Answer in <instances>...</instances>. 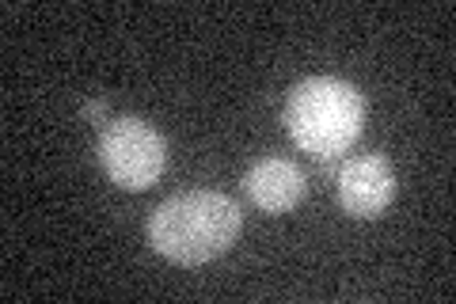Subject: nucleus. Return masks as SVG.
Returning a JSON list of instances; mask_svg holds the SVG:
<instances>
[{
	"label": "nucleus",
	"mask_w": 456,
	"mask_h": 304,
	"mask_svg": "<svg viewBox=\"0 0 456 304\" xmlns=\"http://www.w3.org/2000/svg\"><path fill=\"white\" fill-rule=\"evenodd\" d=\"M244 228V213L221 191H187L160 201L149 217V243L179 267L221 259Z\"/></svg>",
	"instance_id": "f257e3e1"
},
{
	"label": "nucleus",
	"mask_w": 456,
	"mask_h": 304,
	"mask_svg": "<svg viewBox=\"0 0 456 304\" xmlns=\"http://www.w3.org/2000/svg\"><path fill=\"white\" fill-rule=\"evenodd\" d=\"M285 129L316 160H338L365 129V99L338 77H308L285 99Z\"/></svg>",
	"instance_id": "f03ea898"
},
{
	"label": "nucleus",
	"mask_w": 456,
	"mask_h": 304,
	"mask_svg": "<svg viewBox=\"0 0 456 304\" xmlns=\"http://www.w3.org/2000/svg\"><path fill=\"white\" fill-rule=\"evenodd\" d=\"M99 164L122 191H149L167 168V141L145 119L122 114L99 129Z\"/></svg>",
	"instance_id": "7ed1b4c3"
},
{
	"label": "nucleus",
	"mask_w": 456,
	"mask_h": 304,
	"mask_svg": "<svg viewBox=\"0 0 456 304\" xmlns=\"http://www.w3.org/2000/svg\"><path fill=\"white\" fill-rule=\"evenodd\" d=\"M338 201L342 210L358 221H373L384 210L392 206L395 198V171L392 164L384 160L380 152H369V156H354V160L338 164Z\"/></svg>",
	"instance_id": "20e7f679"
},
{
	"label": "nucleus",
	"mask_w": 456,
	"mask_h": 304,
	"mask_svg": "<svg viewBox=\"0 0 456 304\" xmlns=\"http://www.w3.org/2000/svg\"><path fill=\"white\" fill-rule=\"evenodd\" d=\"M305 191H308L305 171L293 160H281V156H266V160L251 164L244 176V194L263 213H285V210L301 206Z\"/></svg>",
	"instance_id": "39448f33"
},
{
	"label": "nucleus",
	"mask_w": 456,
	"mask_h": 304,
	"mask_svg": "<svg viewBox=\"0 0 456 304\" xmlns=\"http://www.w3.org/2000/svg\"><path fill=\"white\" fill-rule=\"evenodd\" d=\"M107 114H110L107 99H88V103H84V119L95 122V126H107Z\"/></svg>",
	"instance_id": "423d86ee"
}]
</instances>
